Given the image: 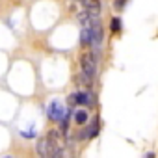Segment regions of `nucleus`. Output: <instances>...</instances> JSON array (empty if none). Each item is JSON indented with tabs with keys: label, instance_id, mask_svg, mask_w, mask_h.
<instances>
[{
	"label": "nucleus",
	"instance_id": "obj_13",
	"mask_svg": "<svg viewBox=\"0 0 158 158\" xmlns=\"http://www.w3.org/2000/svg\"><path fill=\"white\" fill-rule=\"evenodd\" d=\"M80 2H82V0H80Z\"/></svg>",
	"mask_w": 158,
	"mask_h": 158
},
{
	"label": "nucleus",
	"instance_id": "obj_6",
	"mask_svg": "<svg viewBox=\"0 0 158 158\" xmlns=\"http://www.w3.org/2000/svg\"><path fill=\"white\" fill-rule=\"evenodd\" d=\"M80 43L82 45H93L91 28H82V32H80Z\"/></svg>",
	"mask_w": 158,
	"mask_h": 158
},
{
	"label": "nucleus",
	"instance_id": "obj_11",
	"mask_svg": "<svg viewBox=\"0 0 158 158\" xmlns=\"http://www.w3.org/2000/svg\"><path fill=\"white\" fill-rule=\"evenodd\" d=\"M145 158H154V154H152V152H149V154H147Z\"/></svg>",
	"mask_w": 158,
	"mask_h": 158
},
{
	"label": "nucleus",
	"instance_id": "obj_1",
	"mask_svg": "<svg viewBox=\"0 0 158 158\" xmlns=\"http://www.w3.org/2000/svg\"><path fill=\"white\" fill-rule=\"evenodd\" d=\"M58 151H61V149H58L48 138H43V139L37 141V152H39L41 158H54V154Z\"/></svg>",
	"mask_w": 158,
	"mask_h": 158
},
{
	"label": "nucleus",
	"instance_id": "obj_10",
	"mask_svg": "<svg viewBox=\"0 0 158 158\" xmlns=\"http://www.w3.org/2000/svg\"><path fill=\"white\" fill-rule=\"evenodd\" d=\"M54 158H65V154H63V151H58V152L54 154Z\"/></svg>",
	"mask_w": 158,
	"mask_h": 158
},
{
	"label": "nucleus",
	"instance_id": "obj_9",
	"mask_svg": "<svg viewBox=\"0 0 158 158\" xmlns=\"http://www.w3.org/2000/svg\"><path fill=\"white\" fill-rule=\"evenodd\" d=\"M97 132H99V123L95 121V123L91 125V130L88 132V136H89V138H95V136H97Z\"/></svg>",
	"mask_w": 158,
	"mask_h": 158
},
{
	"label": "nucleus",
	"instance_id": "obj_8",
	"mask_svg": "<svg viewBox=\"0 0 158 158\" xmlns=\"http://www.w3.org/2000/svg\"><path fill=\"white\" fill-rule=\"evenodd\" d=\"M110 28H112V32H119L121 30V21L119 19H112V26Z\"/></svg>",
	"mask_w": 158,
	"mask_h": 158
},
{
	"label": "nucleus",
	"instance_id": "obj_5",
	"mask_svg": "<svg viewBox=\"0 0 158 158\" xmlns=\"http://www.w3.org/2000/svg\"><path fill=\"white\" fill-rule=\"evenodd\" d=\"M82 4H84V11H88L95 17L101 13V2L99 0H82Z\"/></svg>",
	"mask_w": 158,
	"mask_h": 158
},
{
	"label": "nucleus",
	"instance_id": "obj_7",
	"mask_svg": "<svg viewBox=\"0 0 158 158\" xmlns=\"http://www.w3.org/2000/svg\"><path fill=\"white\" fill-rule=\"evenodd\" d=\"M74 121H76V125H84L88 121V112L86 110H76L74 112Z\"/></svg>",
	"mask_w": 158,
	"mask_h": 158
},
{
	"label": "nucleus",
	"instance_id": "obj_4",
	"mask_svg": "<svg viewBox=\"0 0 158 158\" xmlns=\"http://www.w3.org/2000/svg\"><path fill=\"white\" fill-rule=\"evenodd\" d=\"M69 99H71V101H69L71 104H91V102H93L91 95H89V93H84V91L74 93V95H71Z\"/></svg>",
	"mask_w": 158,
	"mask_h": 158
},
{
	"label": "nucleus",
	"instance_id": "obj_12",
	"mask_svg": "<svg viewBox=\"0 0 158 158\" xmlns=\"http://www.w3.org/2000/svg\"><path fill=\"white\" fill-rule=\"evenodd\" d=\"M6 158H11V156H6Z\"/></svg>",
	"mask_w": 158,
	"mask_h": 158
},
{
	"label": "nucleus",
	"instance_id": "obj_2",
	"mask_svg": "<svg viewBox=\"0 0 158 158\" xmlns=\"http://www.w3.org/2000/svg\"><path fill=\"white\" fill-rule=\"evenodd\" d=\"M80 65H82V73L93 78L95 69H97V60H95V54H93V52H84V54H82V58H80Z\"/></svg>",
	"mask_w": 158,
	"mask_h": 158
},
{
	"label": "nucleus",
	"instance_id": "obj_3",
	"mask_svg": "<svg viewBox=\"0 0 158 158\" xmlns=\"http://www.w3.org/2000/svg\"><path fill=\"white\" fill-rule=\"evenodd\" d=\"M47 114H48V119H52V121H63V117H65V110H63V106L58 102V101H52L50 104H48V108H47Z\"/></svg>",
	"mask_w": 158,
	"mask_h": 158
}]
</instances>
